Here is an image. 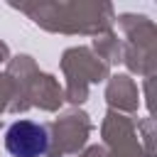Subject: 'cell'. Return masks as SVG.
<instances>
[{"label":"cell","mask_w":157,"mask_h":157,"mask_svg":"<svg viewBox=\"0 0 157 157\" xmlns=\"http://www.w3.org/2000/svg\"><path fill=\"white\" fill-rule=\"evenodd\" d=\"M5 150L12 157H42L49 150V132L34 120H17L5 130Z\"/></svg>","instance_id":"cell-1"}]
</instances>
